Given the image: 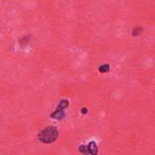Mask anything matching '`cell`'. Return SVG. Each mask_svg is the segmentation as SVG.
<instances>
[{"label": "cell", "instance_id": "1", "mask_svg": "<svg viewBox=\"0 0 155 155\" xmlns=\"http://www.w3.org/2000/svg\"><path fill=\"white\" fill-rule=\"evenodd\" d=\"M58 136V131L54 126H49L44 129L38 134V140L44 143H54Z\"/></svg>", "mask_w": 155, "mask_h": 155}, {"label": "cell", "instance_id": "2", "mask_svg": "<svg viewBox=\"0 0 155 155\" xmlns=\"http://www.w3.org/2000/svg\"><path fill=\"white\" fill-rule=\"evenodd\" d=\"M79 152H81L84 154L97 155L98 148L94 142H91L88 145H81L79 147Z\"/></svg>", "mask_w": 155, "mask_h": 155}, {"label": "cell", "instance_id": "3", "mask_svg": "<svg viewBox=\"0 0 155 155\" xmlns=\"http://www.w3.org/2000/svg\"><path fill=\"white\" fill-rule=\"evenodd\" d=\"M67 106H68V102L65 101V100H63V101L59 104V105L57 106V109H56L55 113H54V114H52V117L54 118V119H61V118H63L64 115V109L66 108Z\"/></svg>", "mask_w": 155, "mask_h": 155}, {"label": "cell", "instance_id": "4", "mask_svg": "<svg viewBox=\"0 0 155 155\" xmlns=\"http://www.w3.org/2000/svg\"><path fill=\"white\" fill-rule=\"evenodd\" d=\"M109 70H110L109 64H104V65L100 66V68H99V71H100L101 73H106V72H108Z\"/></svg>", "mask_w": 155, "mask_h": 155}, {"label": "cell", "instance_id": "5", "mask_svg": "<svg viewBox=\"0 0 155 155\" xmlns=\"http://www.w3.org/2000/svg\"><path fill=\"white\" fill-rule=\"evenodd\" d=\"M141 32H142V28H135V29L133 31V35H138Z\"/></svg>", "mask_w": 155, "mask_h": 155}]
</instances>
